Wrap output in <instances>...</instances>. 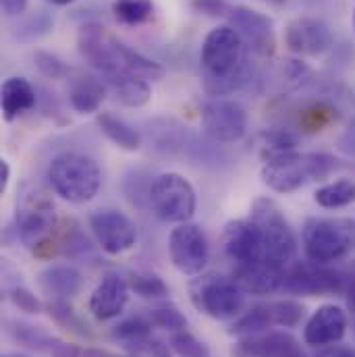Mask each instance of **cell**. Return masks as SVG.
Listing matches in <instances>:
<instances>
[{"label":"cell","mask_w":355,"mask_h":357,"mask_svg":"<svg viewBox=\"0 0 355 357\" xmlns=\"http://www.w3.org/2000/svg\"><path fill=\"white\" fill-rule=\"evenodd\" d=\"M150 206L163 222H189L197 208L193 185L179 173H160L150 185Z\"/></svg>","instance_id":"ba28073f"},{"label":"cell","mask_w":355,"mask_h":357,"mask_svg":"<svg viewBox=\"0 0 355 357\" xmlns=\"http://www.w3.org/2000/svg\"><path fill=\"white\" fill-rule=\"evenodd\" d=\"M202 127L214 144H235L248 133V112L235 100L214 98L202 108Z\"/></svg>","instance_id":"8fae6325"},{"label":"cell","mask_w":355,"mask_h":357,"mask_svg":"<svg viewBox=\"0 0 355 357\" xmlns=\"http://www.w3.org/2000/svg\"><path fill=\"white\" fill-rule=\"evenodd\" d=\"M88 222L98 245L110 256L125 254L137 243L135 222L119 210H96L89 214Z\"/></svg>","instance_id":"4fadbf2b"},{"label":"cell","mask_w":355,"mask_h":357,"mask_svg":"<svg viewBox=\"0 0 355 357\" xmlns=\"http://www.w3.org/2000/svg\"><path fill=\"white\" fill-rule=\"evenodd\" d=\"M8 297H10L13 305L25 314H40L42 312V301L25 287H15Z\"/></svg>","instance_id":"ab89813d"},{"label":"cell","mask_w":355,"mask_h":357,"mask_svg":"<svg viewBox=\"0 0 355 357\" xmlns=\"http://www.w3.org/2000/svg\"><path fill=\"white\" fill-rule=\"evenodd\" d=\"M48 183L71 204H88L102 187L100 165L84 152H61L48 165Z\"/></svg>","instance_id":"277c9868"},{"label":"cell","mask_w":355,"mask_h":357,"mask_svg":"<svg viewBox=\"0 0 355 357\" xmlns=\"http://www.w3.org/2000/svg\"><path fill=\"white\" fill-rule=\"evenodd\" d=\"M314 202L324 210L347 208L355 202V178L343 177L316 189Z\"/></svg>","instance_id":"4316f807"},{"label":"cell","mask_w":355,"mask_h":357,"mask_svg":"<svg viewBox=\"0 0 355 357\" xmlns=\"http://www.w3.org/2000/svg\"><path fill=\"white\" fill-rule=\"evenodd\" d=\"M270 320L274 326H282V328H295L303 316H305V307L295 301V299H278V301H270L266 303Z\"/></svg>","instance_id":"1f68e13d"},{"label":"cell","mask_w":355,"mask_h":357,"mask_svg":"<svg viewBox=\"0 0 355 357\" xmlns=\"http://www.w3.org/2000/svg\"><path fill=\"white\" fill-rule=\"evenodd\" d=\"M193 305L214 318V320H233L239 318L246 307V291L229 276L210 272L195 278L189 287Z\"/></svg>","instance_id":"52a82bcc"},{"label":"cell","mask_w":355,"mask_h":357,"mask_svg":"<svg viewBox=\"0 0 355 357\" xmlns=\"http://www.w3.org/2000/svg\"><path fill=\"white\" fill-rule=\"evenodd\" d=\"M15 222L21 243L36 252L38 248L50 241L59 222L52 197L42 189L27 191L19 202Z\"/></svg>","instance_id":"9c48e42d"},{"label":"cell","mask_w":355,"mask_h":357,"mask_svg":"<svg viewBox=\"0 0 355 357\" xmlns=\"http://www.w3.org/2000/svg\"><path fill=\"white\" fill-rule=\"evenodd\" d=\"M8 181H10V165H8L6 158H2V160H0V195L6 191Z\"/></svg>","instance_id":"bcb514c9"},{"label":"cell","mask_w":355,"mask_h":357,"mask_svg":"<svg viewBox=\"0 0 355 357\" xmlns=\"http://www.w3.org/2000/svg\"><path fill=\"white\" fill-rule=\"evenodd\" d=\"M222 250L237 266L264 262V241L252 218L231 220L222 233Z\"/></svg>","instance_id":"5bb4252c"},{"label":"cell","mask_w":355,"mask_h":357,"mask_svg":"<svg viewBox=\"0 0 355 357\" xmlns=\"http://www.w3.org/2000/svg\"><path fill=\"white\" fill-rule=\"evenodd\" d=\"M268 2H285V0H268Z\"/></svg>","instance_id":"f907efd6"},{"label":"cell","mask_w":355,"mask_h":357,"mask_svg":"<svg viewBox=\"0 0 355 357\" xmlns=\"http://www.w3.org/2000/svg\"><path fill=\"white\" fill-rule=\"evenodd\" d=\"M191 8L206 17H229L231 13L227 0H191Z\"/></svg>","instance_id":"60d3db41"},{"label":"cell","mask_w":355,"mask_h":357,"mask_svg":"<svg viewBox=\"0 0 355 357\" xmlns=\"http://www.w3.org/2000/svg\"><path fill=\"white\" fill-rule=\"evenodd\" d=\"M36 102H38V93L25 77H8L2 84L0 104H2V116L6 123L31 110Z\"/></svg>","instance_id":"7402d4cb"},{"label":"cell","mask_w":355,"mask_h":357,"mask_svg":"<svg viewBox=\"0 0 355 357\" xmlns=\"http://www.w3.org/2000/svg\"><path fill=\"white\" fill-rule=\"evenodd\" d=\"M152 328H154V324L150 322L148 316H131L112 328V339H116L119 343L129 347L133 343H139V341L152 337Z\"/></svg>","instance_id":"f546056e"},{"label":"cell","mask_w":355,"mask_h":357,"mask_svg":"<svg viewBox=\"0 0 355 357\" xmlns=\"http://www.w3.org/2000/svg\"><path fill=\"white\" fill-rule=\"evenodd\" d=\"M335 119H337V106L328 100H318L299 112V131L303 133L322 131Z\"/></svg>","instance_id":"83f0119b"},{"label":"cell","mask_w":355,"mask_h":357,"mask_svg":"<svg viewBox=\"0 0 355 357\" xmlns=\"http://www.w3.org/2000/svg\"><path fill=\"white\" fill-rule=\"evenodd\" d=\"M347 167L349 165H343V160H339L333 154L293 152V154L282 156L278 160L264 162L260 177H262V183L268 189H272L276 193H293L312 181L328 178L335 171H341Z\"/></svg>","instance_id":"3957f363"},{"label":"cell","mask_w":355,"mask_h":357,"mask_svg":"<svg viewBox=\"0 0 355 357\" xmlns=\"http://www.w3.org/2000/svg\"><path fill=\"white\" fill-rule=\"evenodd\" d=\"M131 293L144 297V299H163L169 295V284L152 272H131L127 276Z\"/></svg>","instance_id":"4dcf8cb0"},{"label":"cell","mask_w":355,"mask_h":357,"mask_svg":"<svg viewBox=\"0 0 355 357\" xmlns=\"http://www.w3.org/2000/svg\"><path fill=\"white\" fill-rule=\"evenodd\" d=\"M169 256L173 266L185 276H197L208 264L210 248L204 231L193 222L177 225L169 235Z\"/></svg>","instance_id":"7c38bea8"},{"label":"cell","mask_w":355,"mask_h":357,"mask_svg":"<svg viewBox=\"0 0 355 357\" xmlns=\"http://www.w3.org/2000/svg\"><path fill=\"white\" fill-rule=\"evenodd\" d=\"M46 310H48L50 318H54L67 331H73V333H80V335H88V326L80 320L75 310L67 303V299H52Z\"/></svg>","instance_id":"e575fe53"},{"label":"cell","mask_w":355,"mask_h":357,"mask_svg":"<svg viewBox=\"0 0 355 357\" xmlns=\"http://www.w3.org/2000/svg\"><path fill=\"white\" fill-rule=\"evenodd\" d=\"M354 25H355V8H354Z\"/></svg>","instance_id":"816d5d0a"},{"label":"cell","mask_w":355,"mask_h":357,"mask_svg":"<svg viewBox=\"0 0 355 357\" xmlns=\"http://www.w3.org/2000/svg\"><path fill=\"white\" fill-rule=\"evenodd\" d=\"M96 123L100 127V131L121 150L127 152H135L142 146V135L137 133V129H133L127 121L110 114V112H100L96 116Z\"/></svg>","instance_id":"d4e9b609"},{"label":"cell","mask_w":355,"mask_h":357,"mask_svg":"<svg viewBox=\"0 0 355 357\" xmlns=\"http://www.w3.org/2000/svg\"><path fill=\"white\" fill-rule=\"evenodd\" d=\"M0 4H2V13L6 17H19L27 10L29 0H0Z\"/></svg>","instance_id":"7bdbcfd3"},{"label":"cell","mask_w":355,"mask_h":357,"mask_svg":"<svg viewBox=\"0 0 355 357\" xmlns=\"http://www.w3.org/2000/svg\"><path fill=\"white\" fill-rule=\"evenodd\" d=\"M285 270L287 268L270 264V262H258L250 266H237L233 272V280L252 295H270L276 291H282L285 282Z\"/></svg>","instance_id":"ffe728a7"},{"label":"cell","mask_w":355,"mask_h":357,"mask_svg":"<svg viewBox=\"0 0 355 357\" xmlns=\"http://www.w3.org/2000/svg\"><path fill=\"white\" fill-rule=\"evenodd\" d=\"M6 357H13V356H6Z\"/></svg>","instance_id":"f5cc1de1"},{"label":"cell","mask_w":355,"mask_h":357,"mask_svg":"<svg viewBox=\"0 0 355 357\" xmlns=\"http://www.w3.org/2000/svg\"><path fill=\"white\" fill-rule=\"evenodd\" d=\"M250 218L260 229L264 241V262L282 268L289 266L297 254V239L276 202L270 197H258L252 204Z\"/></svg>","instance_id":"8992f818"},{"label":"cell","mask_w":355,"mask_h":357,"mask_svg":"<svg viewBox=\"0 0 355 357\" xmlns=\"http://www.w3.org/2000/svg\"><path fill=\"white\" fill-rule=\"evenodd\" d=\"M104 79H106L108 88L112 89L114 98L129 108H139V106L148 104L152 98V88H150L148 79H144V77L129 75V73H116V75H110Z\"/></svg>","instance_id":"cb8c5ba5"},{"label":"cell","mask_w":355,"mask_h":357,"mask_svg":"<svg viewBox=\"0 0 355 357\" xmlns=\"http://www.w3.org/2000/svg\"><path fill=\"white\" fill-rule=\"evenodd\" d=\"M129 351L127 357H173L169 347L160 341H156L154 337H148L139 343H133L129 347H125Z\"/></svg>","instance_id":"f35d334b"},{"label":"cell","mask_w":355,"mask_h":357,"mask_svg":"<svg viewBox=\"0 0 355 357\" xmlns=\"http://www.w3.org/2000/svg\"><path fill=\"white\" fill-rule=\"evenodd\" d=\"M129 295L131 289L125 276L106 274L89 295V312L100 322L119 318L129 303Z\"/></svg>","instance_id":"ac0fdd59"},{"label":"cell","mask_w":355,"mask_h":357,"mask_svg":"<svg viewBox=\"0 0 355 357\" xmlns=\"http://www.w3.org/2000/svg\"><path fill=\"white\" fill-rule=\"evenodd\" d=\"M355 243V225L347 218H308L301 231L305 258L331 266L349 256Z\"/></svg>","instance_id":"5b68a950"},{"label":"cell","mask_w":355,"mask_h":357,"mask_svg":"<svg viewBox=\"0 0 355 357\" xmlns=\"http://www.w3.org/2000/svg\"><path fill=\"white\" fill-rule=\"evenodd\" d=\"M233 357H308L295 337L280 331H268L246 337L233 347Z\"/></svg>","instance_id":"d6986e66"},{"label":"cell","mask_w":355,"mask_h":357,"mask_svg":"<svg viewBox=\"0 0 355 357\" xmlns=\"http://www.w3.org/2000/svg\"><path fill=\"white\" fill-rule=\"evenodd\" d=\"M345 333H347L345 310L335 303H326V305H320L305 322L303 341L310 347L324 349V347L337 345L345 337Z\"/></svg>","instance_id":"e0dca14e"},{"label":"cell","mask_w":355,"mask_h":357,"mask_svg":"<svg viewBox=\"0 0 355 357\" xmlns=\"http://www.w3.org/2000/svg\"><path fill=\"white\" fill-rule=\"evenodd\" d=\"M46 354L50 357H82V349L77 345H71L63 339L50 337L48 345H46Z\"/></svg>","instance_id":"b9f144b4"},{"label":"cell","mask_w":355,"mask_h":357,"mask_svg":"<svg viewBox=\"0 0 355 357\" xmlns=\"http://www.w3.org/2000/svg\"><path fill=\"white\" fill-rule=\"evenodd\" d=\"M297 146H299V135L295 131L282 129V127L268 129L260 135L262 162H272V160H278L282 156H289V154L297 152Z\"/></svg>","instance_id":"484cf974"},{"label":"cell","mask_w":355,"mask_h":357,"mask_svg":"<svg viewBox=\"0 0 355 357\" xmlns=\"http://www.w3.org/2000/svg\"><path fill=\"white\" fill-rule=\"evenodd\" d=\"M106 100V86L89 75V73H77L71 79L69 86V104L80 114H93L100 110L102 102Z\"/></svg>","instance_id":"603a6c76"},{"label":"cell","mask_w":355,"mask_h":357,"mask_svg":"<svg viewBox=\"0 0 355 357\" xmlns=\"http://www.w3.org/2000/svg\"><path fill=\"white\" fill-rule=\"evenodd\" d=\"M339 146H341V150H343L349 158H355V119L352 121V125L347 127V131L343 133Z\"/></svg>","instance_id":"ee69618b"},{"label":"cell","mask_w":355,"mask_h":357,"mask_svg":"<svg viewBox=\"0 0 355 357\" xmlns=\"http://www.w3.org/2000/svg\"><path fill=\"white\" fill-rule=\"evenodd\" d=\"M10 335L25 347L29 349H38V351H46V345L50 341V335L42 333L40 328L36 326H29V324H23V322H15L13 328H10Z\"/></svg>","instance_id":"8d00e7d4"},{"label":"cell","mask_w":355,"mask_h":357,"mask_svg":"<svg viewBox=\"0 0 355 357\" xmlns=\"http://www.w3.org/2000/svg\"><path fill=\"white\" fill-rule=\"evenodd\" d=\"M40 289L52 299H71L84 289V274L73 266H48L38 276Z\"/></svg>","instance_id":"44dd1931"},{"label":"cell","mask_w":355,"mask_h":357,"mask_svg":"<svg viewBox=\"0 0 355 357\" xmlns=\"http://www.w3.org/2000/svg\"><path fill=\"white\" fill-rule=\"evenodd\" d=\"M345 293H347V303H349V307L355 312V274L354 276H347Z\"/></svg>","instance_id":"7dc6e473"},{"label":"cell","mask_w":355,"mask_h":357,"mask_svg":"<svg viewBox=\"0 0 355 357\" xmlns=\"http://www.w3.org/2000/svg\"><path fill=\"white\" fill-rule=\"evenodd\" d=\"M112 15L125 25H142L154 17L152 0H114Z\"/></svg>","instance_id":"f1b7e54d"},{"label":"cell","mask_w":355,"mask_h":357,"mask_svg":"<svg viewBox=\"0 0 355 357\" xmlns=\"http://www.w3.org/2000/svg\"><path fill=\"white\" fill-rule=\"evenodd\" d=\"M33 61H36V67L38 71L48 77V79H63L65 75H69V67L52 52H46V50H36L33 54Z\"/></svg>","instance_id":"74e56055"},{"label":"cell","mask_w":355,"mask_h":357,"mask_svg":"<svg viewBox=\"0 0 355 357\" xmlns=\"http://www.w3.org/2000/svg\"><path fill=\"white\" fill-rule=\"evenodd\" d=\"M285 44L293 54L320 56L333 46V31L322 19L297 17L285 29Z\"/></svg>","instance_id":"9a60e30c"},{"label":"cell","mask_w":355,"mask_h":357,"mask_svg":"<svg viewBox=\"0 0 355 357\" xmlns=\"http://www.w3.org/2000/svg\"><path fill=\"white\" fill-rule=\"evenodd\" d=\"M52 27H54V17L48 10H38L17 27L15 38L21 42H33V40L46 36Z\"/></svg>","instance_id":"d6a6232c"},{"label":"cell","mask_w":355,"mask_h":357,"mask_svg":"<svg viewBox=\"0 0 355 357\" xmlns=\"http://www.w3.org/2000/svg\"><path fill=\"white\" fill-rule=\"evenodd\" d=\"M347 276L335 268L316 264V262H297L289 264L285 270L282 291L291 295H335L345 293Z\"/></svg>","instance_id":"30bf717a"},{"label":"cell","mask_w":355,"mask_h":357,"mask_svg":"<svg viewBox=\"0 0 355 357\" xmlns=\"http://www.w3.org/2000/svg\"><path fill=\"white\" fill-rule=\"evenodd\" d=\"M229 21H231V27L237 29L241 40L248 42V46L256 54H260V56H272L274 54V48H276L274 23L268 15L241 4V6L231 8Z\"/></svg>","instance_id":"2e32d148"},{"label":"cell","mask_w":355,"mask_h":357,"mask_svg":"<svg viewBox=\"0 0 355 357\" xmlns=\"http://www.w3.org/2000/svg\"><path fill=\"white\" fill-rule=\"evenodd\" d=\"M171 349L179 357H212L208 345L204 341H199L195 335H191L187 328L173 333L171 337Z\"/></svg>","instance_id":"d590c367"},{"label":"cell","mask_w":355,"mask_h":357,"mask_svg":"<svg viewBox=\"0 0 355 357\" xmlns=\"http://www.w3.org/2000/svg\"><path fill=\"white\" fill-rule=\"evenodd\" d=\"M146 316L150 318V322L156 328H163V331H169V333L185 331V326H187V318L179 312L175 303H160V305L152 307Z\"/></svg>","instance_id":"836d02e7"},{"label":"cell","mask_w":355,"mask_h":357,"mask_svg":"<svg viewBox=\"0 0 355 357\" xmlns=\"http://www.w3.org/2000/svg\"><path fill=\"white\" fill-rule=\"evenodd\" d=\"M77 46L82 56L93 67L102 77H110L116 73H129L144 79H160L165 75V69L154 63L152 59L135 52L114 36H110L102 25L86 23L80 31Z\"/></svg>","instance_id":"7a4b0ae2"},{"label":"cell","mask_w":355,"mask_h":357,"mask_svg":"<svg viewBox=\"0 0 355 357\" xmlns=\"http://www.w3.org/2000/svg\"><path fill=\"white\" fill-rule=\"evenodd\" d=\"M48 4H52V6H69V4H73L75 0H46Z\"/></svg>","instance_id":"681fc988"},{"label":"cell","mask_w":355,"mask_h":357,"mask_svg":"<svg viewBox=\"0 0 355 357\" xmlns=\"http://www.w3.org/2000/svg\"><path fill=\"white\" fill-rule=\"evenodd\" d=\"M316 357H355V351H352L349 347L331 345V347H324Z\"/></svg>","instance_id":"f6af8a7d"},{"label":"cell","mask_w":355,"mask_h":357,"mask_svg":"<svg viewBox=\"0 0 355 357\" xmlns=\"http://www.w3.org/2000/svg\"><path fill=\"white\" fill-rule=\"evenodd\" d=\"M199 63L204 69V88L214 98L239 91L252 82L246 44L231 25L214 27L204 38Z\"/></svg>","instance_id":"6da1fadb"},{"label":"cell","mask_w":355,"mask_h":357,"mask_svg":"<svg viewBox=\"0 0 355 357\" xmlns=\"http://www.w3.org/2000/svg\"><path fill=\"white\" fill-rule=\"evenodd\" d=\"M82 357H119L114 356V354H110V351H104V349H86Z\"/></svg>","instance_id":"c3c4849f"}]
</instances>
